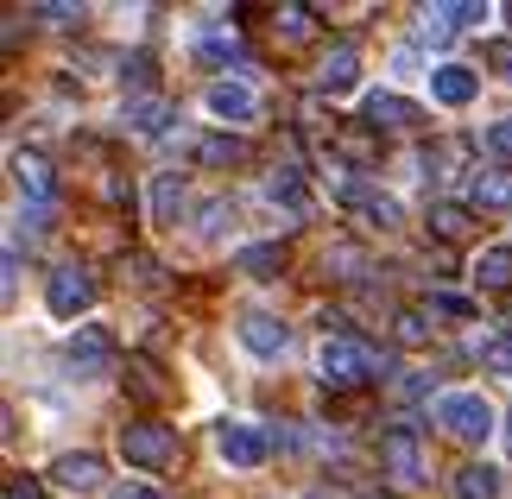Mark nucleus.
Instances as JSON below:
<instances>
[{
    "label": "nucleus",
    "mask_w": 512,
    "mask_h": 499,
    "mask_svg": "<svg viewBox=\"0 0 512 499\" xmlns=\"http://www.w3.org/2000/svg\"><path fill=\"white\" fill-rule=\"evenodd\" d=\"M430 228H437L443 241H462V234H468V209L462 203H437V209H430Z\"/></svg>",
    "instance_id": "nucleus-27"
},
{
    "label": "nucleus",
    "mask_w": 512,
    "mask_h": 499,
    "mask_svg": "<svg viewBox=\"0 0 512 499\" xmlns=\"http://www.w3.org/2000/svg\"><path fill=\"white\" fill-rule=\"evenodd\" d=\"M456 499H500V468H494V462L456 468Z\"/></svg>",
    "instance_id": "nucleus-20"
},
{
    "label": "nucleus",
    "mask_w": 512,
    "mask_h": 499,
    "mask_svg": "<svg viewBox=\"0 0 512 499\" xmlns=\"http://www.w3.org/2000/svg\"><path fill=\"white\" fill-rule=\"evenodd\" d=\"M108 499H165V493H159V487H140V481H127V487H114Z\"/></svg>",
    "instance_id": "nucleus-36"
},
{
    "label": "nucleus",
    "mask_w": 512,
    "mask_h": 499,
    "mask_svg": "<svg viewBox=\"0 0 512 499\" xmlns=\"http://www.w3.org/2000/svg\"><path fill=\"white\" fill-rule=\"evenodd\" d=\"M506 449H512V417H506Z\"/></svg>",
    "instance_id": "nucleus-37"
},
{
    "label": "nucleus",
    "mask_w": 512,
    "mask_h": 499,
    "mask_svg": "<svg viewBox=\"0 0 512 499\" xmlns=\"http://www.w3.org/2000/svg\"><path fill=\"white\" fill-rule=\"evenodd\" d=\"M487 152L512 158V114H506V121H494V127H487Z\"/></svg>",
    "instance_id": "nucleus-32"
},
{
    "label": "nucleus",
    "mask_w": 512,
    "mask_h": 499,
    "mask_svg": "<svg viewBox=\"0 0 512 499\" xmlns=\"http://www.w3.org/2000/svg\"><path fill=\"white\" fill-rule=\"evenodd\" d=\"M487 64H494L500 76H512V45H506V38H500V45H487Z\"/></svg>",
    "instance_id": "nucleus-35"
},
{
    "label": "nucleus",
    "mask_w": 512,
    "mask_h": 499,
    "mask_svg": "<svg viewBox=\"0 0 512 499\" xmlns=\"http://www.w3.org/2000/svg\"><path fill=\"white\" fill-rule=\"evenodd\" d=\"M121 76H127V83H133V89H140V83H146V76H152V57H146V51H133Z\"/></svg>",
    "instance_id": "nucleus-34"
},
{
    "label": "nucleus",
    "mask_w": 512,
    "mask_h": 499,
    "mask_svg": "<svg viewBox=\"0 0 512 499\" xmlns=\"http://www.w3.org/2000/svg\"><path fill=\"white\" fill-rule=\"evenodd\" d=\"M468 203L475 209H512V165H481L475 184H468Z\"/></svg>",
    "instance_id": "nucleus-14"
},
{
    "label": "nucleus",
    "mask_w": 512,
    "mask_h": 499,
    "mask_svg": "<svg viewBox=\"0 0 512 499\" xmlns=\"http://www.w3.org/2000/svg\"><path fill=\"white\" fill-rule=\"evenodd\" d=\"M45 304H51L57 323H76L83 310H95V278H89L83 266H57V272L45 278Z\"/></svg>",
    "instance_id": "nucleus-3"
},
{
    "label": "nucleus",
    "mask_w": 512,
    "mask_h": 499,
    "mask_svg": "<svg viewBox=\"0 0 512 499\" xmlns=\"http://www.w3.org/2000/svg\"><path fill=\"white\" fill-rule=\"evenodd\" d=\"M475 361H481L487 373L512 379V335H481V342H475Z\"/></svg>",
    "instance_id": "nucleus-23"
},
{
    "label": "nucleus",
    "mask_w": 512,
    "mask_h": 499,
    "mask_svg": "<svg viewBox=\"0 0 512 499\" xmlns=\"http://www.w3.org/2000/svg\"><path fill=\"white\" fill-rule=\"evenodd\" d=\"M443 19H449V32H468L475 19H487V7H475V0H456V7H437Z\"/></svg>",
    "instance_id": "nucleus-30"
},
{
    "label": "nucleus",
    "mask_w": 512,
    "mask_h": 499,
    "mask_svg": "<svg viewBox=\"0 0 512 499\" xmlns=\"http://www.w3.org/2000/svg\"><path fill=\"white\" fill-rule=\"evenodd\" d=\"M317 83H323V95H348L354 83H361V51L336 45V51L323 57V76H317Z\"/></svg>",
    "instance_id": "nucleus-16"
},
{
    "label": "nucleus",
    "mask_w": 512,
    "mask_h": 499,
    "mask_svg": "<svg viewBox=\"0 0 512 499\" xmlns=\"http://www.w3.org/2000/svg\"><path fill=\"white\" fill-rule=\"evenodd\" d=\"M234 335H241V348L260 354V361H279L285 342H291V329L279 323V316H266V310H247L241 323H234Z\"/></svg>",
    "instance_id": "nucleus-9"
},
{
    "label": "nucleus",
    "mask_w": 512,
    "mask_h": 499,
    "mask_svg": "<svg viewBox=\"0 0 512 499\" xmlns=\"http://www.w3.org/2000/svg\"><path fill=\"white\" fill-rule=\"evenodd\" d=\"M367 127H373V133H380V127H386V133L418 127V108H411L405 95H392V89H373V95H367Z\"/></svg>",
    "instance_id": "nucleus-13"
},
{
    "label": "nucleus",
    "mask_w": 512,
    "mask_h": 499,
    "mask_svg": "<svg viewBox=\"0 0 512 499\" xmlns=\"http://www.w3.org/2000/svg\"><path fill=\"white\" fill-rule=\"evenodd\" d=\"M342 209H348L361 228H380V234H392V228H399V203H392L386 190H367V184H354V196H348Z\"/></svg>",
    "instance_id": "nucleus-11"
},
{
    "label": "nucleus",
    "mask_w": 512,
    "mask_h": 499,
    "mask_svg": "<svg viewBox=\"0 0 512 499\" xmlns=\"http://www.w3.org/2000/svg\"><path fill=\"white\" fill-rule=\"evenodd\" d=\"M272 19H279V26H285L291 38H304V32H310V7H279Z\"/></svg>",
    "instance_id": "nucleus-31"
},
{
    "label": "nucleus",
    "mask_w": 512,
    "mask_h": 499,
    "mask_svg": "<svg viewBox=\"0 0 512 499\" xmlns=\"http://www.w3.org/2000/svg\"><path fill=\"white\" fill-rule=\"evenodd\" d=\"M418 38H424V45H449L456 32H449V19H443L437 7H424V13H418Z\"/></svg>",
    "instance_id": "nucleus-29"
},
{
    "label": "nucleus",
    "mask_w": 512,
    "mask_h": 499,
    "mask_svg": "<svg viewBox=\"0 0 512 499\" xmlns=\"http://www.w3.org/2000/svg\"><path fill=\"white\" fill-rule=\"evenodd\" d=\"M13 184L32 196V203H51V165L38 152H13Z\"/></svg>",
    "instance_id": "nucleus-19"
},
{
    "label": "nucleus",
    "mask_w": 512,
    "mask_h": 499,
    "mask_svg": "<svg viewBox=\"0 0 512 499\" xmlns=\"http://www.w3.org/2000/svg\"><path fill=\"white\" fill-rule=\"evenodd\" d=\"M234 266H241L247 278H279V272H285V253H279V247H247Z\"/></svg>",
    "instance_id": "nucleus-24"
},
{
    "label": "nucleus",
    "mask_w": 512,
    "mask_h": 499,
    "mask_svg": "<svg viewBox=\"0 0 512 499\" xmlns=\"http://www.w3.org/2000/svg\"><path fill=\"white\" fill-rule=\"evenodd\" d=\"M247 158V146L234 133H209L203 146H196V165H209V171H222V165H241Z\"/></svg>",
    "instance_id": "nucleus-22"
},
{
    "label": "nucleus",
    "mask_w": 512,
    "mask_h": 499,
    "mask_svg": "<svg viewBox=\"0 0 512 499\" xmlns=\"http://www.w3.org/2000/svg\"><path fill=\"white\" fill-rule=\"evenodd\" d=\"M506 26H512V7H506Z\"/></svg>",
    "instance_id": "nucleus-38"
},
{
    "label": "nucleus",
    "mask_w": 512,
    "mask_h": 499,
    "mask_svg": "<svg viewBox=\"0 0 512 499\" xmlns=\"http://www.w3.org/2000/svg\"><path fill=\"white\" fill-rule=\"evenodd\" d=\"M380 462H386V474L399 487H418L424 481V449H418V430L411 424H392L386 436H380Z\"/></svg>",
    "instance_id": "nucleus-6"
},
{
    "label": "nucleus",
    "mask_w": 512,
    "mask_h": 499,
    "mask_svg": "<svg viewBox=\"0 0 512 499\" xmlns=\"http://www.w3.org/2000/svg\"><path fill=\"white\" fill-rule=\"evenodd\" d=\"M177 215H184V177H177V171H159V177H152V222H159V228H177Z\"/></svg>",
    "instance_id": "nucleus-18"
},
{
    "label": "nucleus",
    "mask_w": 512,
    "mask_h": 499,
    "mask_svg": "<svg viewBox=\"0 0 512 499\" xmlns=\"http://www.w3.org/2000/svg\"><path fill=\"white\" fill-rule=\"evenodd\" d=\"M215 449H222L228 468H260L272 455V436L260 424H241V417H228V424H215Z\"/></svg>",
    "instance_id": "nucleus-5"
},
{
    "label": "nucleus",
    "mask_w": 512,
    "mask_h": 499,
    "mask_svg": "<svg viewBox=\"0 0 512 499\" xmlns=\"http://www.w3.org/2000/svg\"><path fill=\"white\" fill-rule=\"evenodd\" d=\"M317 373H323V386H367V379H380L386 361L373 354L361 335H323V348H317Z\"/></svg>",
    "instance_id": "nucleus-1"
},
{
    "label": "nucleus",
    "mask_w": 512,
    "mask_h": 499,
    "mask_svg": "<svg viewBox=\"0 0 512 499\" xmlns=\"http://www.w3.org/2000/svg\"><path fill=\"white\" fill-rule=\"evenodd\" d=\"M121 455L133 468H165L177 455V436L171 424H152V417H140V424H121Z\"/></svg>",
    "instance_id": "nucleus-4"
},
{
    "label": "nucleus",
    "mask_w": 512,
    "mask_h": 499,
    "mask_svg": "<svg viewBox=\"0 0 512 499\" xmlns=\"http://www.w3.org/2000/svg\"><path fill=\"white\" fill-rule=\"evenodd\" d=\"M392 335H399L405 348H424L430 342V310H399L392 316Z\"/></svg>",
    "instance_id": "nucleus-25"
},
{
    "label": "nucleus",
    "mask_w": 512,
    "mask_h": 499,
    "mask_svg": "<svg viewBox=\"0 0 512 499\" xmlns=\"http://www.w3.org/2000/svg\"><path fill=\"white\" fill-rule=\"evenodd\" d=\"M430 76V95H437L443 108H468L481 95V76L468 70V64H437V70H424Z\"/></svg>",
    "instance_id": "nucleus-10"
},
{
    "label": "nucleus",
    "mask_w": 512,
    "mask_h": 499,
    "mask_svg": "<svg viewBox=\"0 0 512 499\" xmlns=\"http://www.w3.org/2000/svg\"><path fill=\"white\" fill-rule=\"evenodd\" d=\"M323 266H342V278H354V266H361V253H354V247H329V253H323Z\"/></svg>",
    "instance_id": "nucleus-33"
},
{
    "label": "nucleus",
    "mask_w": 512,
    "mask_h": 499,
    "mask_svg": "<svg viewBox=\"0 0 512 499\" xmlns=\"http://www.w3.org/2000/svg\"><path fill=\"white\" fill-rule=\"evenodd\" d=\"M203 108H209L222 127H247V121H260V95H253L247 83H234V76H222V83H209Z\"/></svg>",
    "instance_id": "nucleus-8"
},
{
    "label": "nucleus",
    "mask_w": 512,
    "mask_h": 499,
    "mask_svg": "<svg viewBox=\"0 0 512 499\" xmlns=\"http://www.w3.org/2000/svg\"><path fill=\"white\" fill-rule=\"evenodd\" d=\"M51 481H57V487H70V493H89V487H102V455H89V449H76V455H57V462H51Z\"/></svg>",
    "instance_id": "nucleus-12"
},
{
    "label": "nucleus",
    "mask_w": 512,
    "mask_h": 499,
    "mask_svg": "<svg viewBox=\"0 0 512 499\" xmlns=\"http://www.w3.org/2000/svg\"><path fill=\"white\" fill-rule=\"evenodd\" d=\"M430 316H449V323H475V297H462V291H430Z\"/></svg>",
    "instance_id": "nucleus-26"
},
{
    "label": "nucleus",
    "mask_w": 512,
    "mask_h": 499,
    "mask_svg": "<svg viewBox=\"0 0 512 499\" xmlns=\"http://www.w3.org/2000/svg\"><path fill=\"white\" fill-rule=\"evenodd\" d=\"M475 278H481L487 291H506V285H512V247H506V241H500V247H481Z\"/></svg>",
    "instance_id": "nucleus-21"
},
{
    "label": "nucleus",
    "mask_w": 512,
    "mask_h": 499,
    "mask_svg": "<svg viewBox=\"0 0 512 499\" xmlns=\"http://www.w3.org/2000/svg\"><path fill=\"white\" fill-rule=\"evenodd\" d=\"M234 228V203H203V222H196V234L203 241H215V234H228Z\"/></svg>",
    "instance_id": "nucleus-28"
},
{
    "label": "nucleus",
    "mask_w": 512,
    "mask_h": 499,
    "mask_svg": "<svg viewBox=\"0 0 512 499\" xmlns=\"http://www.w3.org/2000/svg\"><path fill=\"white\" fill-rule=\"evenodd\" d=\"M64 361L76 367V379L108 373V361H114V335H108V329H95V323H76V329H70V342H64Z\"/></svg>",
    "instance_id": "nucleus-7"
},
{
    "label": "nucleus",
    "mask_w": 512,
    "mask_h": 499,
    "mask_svg": "<svg viewBox=\"0 0 512 499\" xmlns=\"http://www.w3.org/2000/svg\"><path fill=\"white\" fill-rule=\"evenodd\" d=\"M437 424L456 436V443H487L500 424H494V405L481 392H443L437 398Z\"/></svg>",
    "instance_id": "nucleus-2"
},
{
    "label": "nucleus",
    "mask_w": 512,
    "mask_h": 499,
    "mask_svg": "<svg viewBox=\"0 0 512 499\" xmlns=\"http://www.w3.org/2000/svg\"><path fill=\"white\" fill-rule=\"evenodd\" d=\"M121 121L133 127V133H165V121H171V102L165 95H127V108H121Z\"/></svg>",
    "instance_id": "nucleus-17"
},
{
    "label": "nucleus",
    "mask_w": 512,
    "mask_h": 499,
    "mask_svg": "<svg viewBox=\"0 0 512 499\" xmlns=\"http://www.w3.org/2000/svg\"><path fill=\"white\" fill-rule=\"evenodd\" d=\"M266 196H272V203H279V209L291 215V222H298V215H310V190H304V171H291V165H279V171L266 177Z\"/></svg>",
    "instance_id": "nucleus-15"
}]
</instances>
